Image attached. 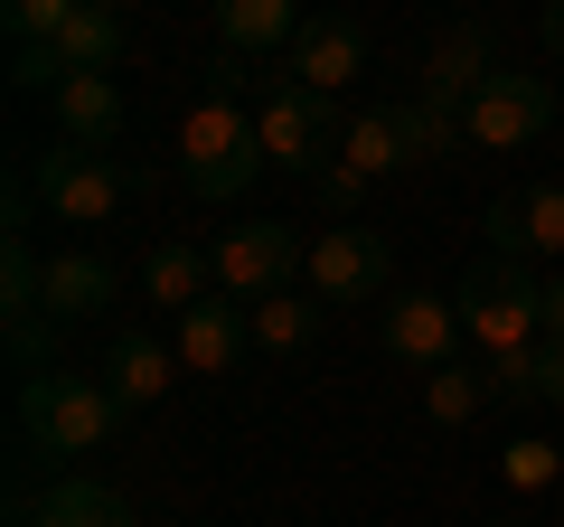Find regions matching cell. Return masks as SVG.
<instances>
[{
    "instance_id": "52a82bcc",
    "label": "cell",
    "mask_w": 564,
    "mask_h": 527,
    "mask_svg": "<svg viewBox=\"0 0 564 527\" xmlns=\"http://www.w3.org/2000/svg\"><path fill=\"white\" fill-rule=\"evenodd\" d=\"M302 292H321V302H367V292H386V236L377 226H321L302 255Z\"/></svg>"
},
{
    "instance_id": "f1b7e54d",
    "label": "cell",
    "mask_w": 564,
    "mask_h": 527,
    "mask_svg": "<svg viewBox=\"0 0 564 527\" xmlns=\"http://www.w3.org/2000/svg\"><path fill=\"white\" fill-rule=\"evenodd\" d=\"M85 10H132V0H85Z\"/></svg>"
},
{
    "instance_id": "5bb4252c",
    "label": "cell",
    "mask_w": 564,
    "mask_h": 527,
    "mask_svg": "<svg viewBox=\"0 0 564 527\" xmlns=\"http://www.w3.org/2000/svg\"><path fill=\"white\" fill-rule=\"evenodd\" d=\"M47 104H57V142H76V151H113L132 132V104H122L113 76H66Z\"/></svg>"
},
{
    "instance_id": "30bf717a",
    "label": "cell",
    "mask_w": 564,
    "mask_h": 527,
    "mask_svg": "<svg viewBox=\"0 0 564 527\" xmlns=\"http://www.w3.org/2000/svg\"><path fill=\"white\" fill-rule=\"evenodd\" d=\"M489 76H499V66H489V29H480V20H462V29H443V39H433L414 104H423V114H443V122H462V114H470V95H480Z\"/></svg>"
},
{
    "instance_id": "44dd1931",
    "label": "cell",
    "mask_w": 564,
    "mask_h": 527,
    "mask_svg": "<svg viewBox=\"0 0 564 527\" xmlns=\"http://www.w3.org/2000/svg\"><path fill=\"white\" fill-rule=\"evenodd\" d=\"M480 406H489V367H470V358L423 367V415H433V424H470Z\"/></svg>"
},
{
    "instance_id": "603a6c76",
    "label": "cell",
    "mask_w": 564,
    "mask_h": 527,
    "mask_svg": "<svg viewBox=\"0 0 564 527\" xmlns=\"http://www.w3.org/2000/svg\"><path fill=\"white\" fill-rule=\"evenodd\" d=\"M57 57L76 66V76H113L122 66V10H76L57 39Z\"/></svg>"
},
{
    "instance_id": "277c9868",
    "label": "cell",
    "mask_w": 564,
    "mask_h": 527,
    "mask_svg": "<svg viewBox=\"0 0 564 527\" xmlns=\"http://www.w3.org/2000/svg\"><path fill=\"white\" fill-rule=\"evenodd\" d=\"M29 198H39L57 226H113L122 198H132V180L113 170V151L57 142V151H39V161H29Z\"/></svg>"
},
{
    "instance_id": "8992f818",
    "label": "cell",
    "mask_w": 564,
    "mask_h": 527,
    "mask_svg": "<svg viewBox=\"0 0 564 527\" xmlns=\"http://www.w3.org/2000/svg\"><path fill=\"white\" fill-rule=\"evenodd\" d=\"M302 255H311V245L292 236L282 217H254V226H236V236L217 245V292H226V302H263V292H292Z\"/></svg>"
},
{
    "instance_id": "9c48e42d",
    "label": "cell",
    "mask_w": 564,
    "mask_h": 527,
    "mask_svg": "<svg viewBox=\"0 0 564 527\" xmlns=\"http://www.w3.org/2000/svg\"><path fill=\"white\" fill-rule=\"evenodd\" d=\"M282 76L302 85V95H321V104H339L348 85L367 76V29L358 20H339V10H321V20L292 39V57H282Z\"/></svg>"
},
{
    "instance_id": "484cf974",
    "label": "cell",
    "mask_w": 564,
    "mask_h": 527,
    "mask_svg": "<svg viewBox=\"0 0 564 527\" xmlns=\"http://www.w3.org/2000/svg\"><path fill=\"white\" fill-rule=\"evenodd\" d=\"M66 76H76V66H66L57 47H10V85H20V95H57Z\"/></svg>"
},
{
    "instance_id": "7a4b0ae2",
    "label": "cell",
    "mask_w": 564,
    "mask_h": 527,
    "mask_svg": "<svg viewBox=\"0 0 564 527\" xmlns=\"http://www.w3.org/2000/svg\"><path fill=\"white\" fill-rule=\"evenodd\" d=\"M122 424L113 386L104 377H76V367H39V377L20 386V433L29 452H57V462H76V452H104Z\"/></svg>"
},
{
    "instance_id": "3957f363",
    "label": "cell",
    "mask_w": 564,
    "mask_h": 527,
    "mask_svg": "<svg viewBox=\"0 0 564 527\" xmlns=\"http://www.w3.org/2000/svg\"><path fill=\"white\" fill-rule=\"evenodd\" d=\"M254 170H263L254 114H236L226 95H207L198 114L180 122V189H188V198H245Z\"/></svg>"
},
{
    "instance_id": "5b68a950",
    "label": "cell",
    "mask_w": 564,
    "mask_h": 527,
    "mask_svg": "<svg viewBox=\"0 0 564 527\" xmlns=\"http://www.w3.org/2000/svg\"><path fill=\"white\" fill-rule=\"evenodd\" d=\"M545 122H555V85H545V76H508V66H499V76L470 95L462 142H470V151H527Z\"/></svg>"
},
{
    "instance_id": "ba28073f",
    "label": "cell",
    "mask_w": 564,
    "mask_h": 527,
    "mask_svg": "<svg viewBox=\"0 0 564 527\" xmlns=\"http://www.w3.org/2000/svg\"><path fill=\"white\" fill-rule=\"evenodd\" d=\"M377 180H404V132H395V104H377V114H358L339 132V161L321 170V198L329 207H358Z\"/></svg>"
},
{
    "instance_id": "cb8c5ba5",
    "label": "cell",
    "mask_w": 564,
    "mask_h": 527,
    "mask_svg": "<svg viewBox=\"0 0 564 527\" xmlns=\"http://www.w3.org/2000/svg\"><path fill=\"white\" fill-rule=\"evenodd\" d=\"M76 10L85 0H0V29H10V47H57Z\"/></svg>"
},
{
    "instance_id": "8fae6325",
    "label": "cell",
    "mask_w": 564,
    "mask_h": 527,
    "mask_svg": "<svg viewBox=\"0 0 564 527\" xmlns=\"http://www.w3.org/2000/svg\"><path fill=\"white\" fill-rule=\"evenodd\" d=\"M254 132H263V161H282V170H321V151H339L329 104L302 95V85H273V95H263V114H254Z\"/></svg>"
},
{
    "instance_id": "e0dca14e",
    "label": "cell",
    "mask_w": 564,
    "mask_h": 527,
    "mask_svg": "<svg viewBox=\"0 0 564 527\" xmlns=\"http://www.w3.org/2000/svg\"><path fill=\"white\" fill-rule=\"evenodd\" d=\"M207 292H217V255H198V245H151V255H141V302L151 311L180 321V311H198Z\"/></svg>"
},
{
    "instance_id": "4316f807",
    "label": "cell",
    "mask_w": 564,
    "mask_h": 527,
    "mask_svg": "<svg viewBox=\"0 0 564 527\" xmlns=\"http://www.w3.org/2000/svg\"><path fill=\"white\" fill-rule=\"evenodd\" d=\"M536 321H545V340H564V273H545V292H536Z\"/></svg>"
},
{
    "instance_id": "7402d4cb",
    "label": "cell",
    "mask_w": 564,
    "mask_h": 527,
    "mask_svg": "<svg viewBox=\"0 0 564 527\" xmlns=\"http://www.w3.org/2000/svg\"><path fill=\"white\" fill-rule=\"evenodd\" d=\"M245 330L282 358V348H302L321 330V292H263V302H245Z\"/></svg>"
},
{
    "instance_id": "2e32d148",
    "label": "cell",
    "mask_w": 564,
    "mask_h": 527,
    "mask_svg": "<svg viewBox=\"0 0 564 527\" xmlns=\"http://www.w3.org/2000/svg\"><path fill=\"white\" fill-rule=\"evenodd\" d=\"M188 367H180V348L170 340H151V330H122L113 340V358H104V386H113V406L132 415V406H161L170 386H180Z\"/></svg>"
},
{
    "instance_id": "d6986e66",
    "label": "cell",
    "mask_w": 564,
    "mask_h": 527,
    "mask_svg": "<svg viewBox=\"0 0 564 527\" xmlns=\"http://www.w3.org/2000/svg\"><path fill=\"white\" fill-rule=\"evenodd\" d=\"M20 518H29V527H141L132 499H122L113 481H57V490H39Z\"/></svg>"
},
{
    "instance_id": "83f0119b",
    "label": "cell",
    "mask_w": 564,
    "mask_h": 527,
    "mask_svg": "<svg viewBox=\"0 0 564 527\" xmlns=\"http://www.w3.org/2000/svg\"><path fill=\"white\" fill-rule=\"evenodd\" d=\"M545 57H564V0H545Z\"/></svg>"
},
{
    "instance_id": "9a60e30c",
    "label": "cell",
    "mask_w": 564,
    "mask_h": 527,
    "mask_svg": "<svg viewBox=\"0 0 564 527\" xmlns=\"http://www.w3.org/2000/svg\"><path fill=\"white\" fill-rule=\"evenodd\" d=\"M207 20H217L226 57H292V39H302V0H207Z\"/></svg>"
},
{
    "instance_id": "ac0fdd59",
    "label": "cell",
    "mask_w": 564,
    "mask_h": 527,
    "mask_svg": "<svg viewBox=\"0 0 564 527\" xmlns=\"http://www.w3.org/2000/svg\"><path fill=\"white\" fill-rule=\"evenodd\" d=\"M170 348H180L188 377H226V367L245 358V311H236V302H198V311H180Z\"/></svg>"
},
{
    "instance_id": "ffe728a7",
    "label": "cell",
    "mask_w": 564,
    "mask_h": 527,
    "mask_svg": "<svg viewBox=\"0 0 564 527\" xmlns=\"http://www.w3.org/2000/svg\"><path fill=\"white\" fill-rule=\"evenodd\" d=\"M122 292V273L104 255H47V321H95Z\"/></svg>"
},
{
    "instance_id": "4fadbf2b",
    "label": "cell",
    "mask_w": 564,
    "mask_h": 527,
    "mask_svg": "<svg viewBox=\"0 0 564 527\" xmlns=\"http://www.w3.org/2000/svg\"><path fill=\"white\" fill-rule=\"evenodd\" d=\"M386 348L404 367H443L462 348V302H443V292H395L386 302Z\"/></svg>"
},
{
    "instance_id": "6da1fadb",
    "label": "cell",
    "mask_w": 564,
    "mask_h": 527,
    "mask_svg": "<svg viewBox=\"0 0 564 527\" xmlns=\"http://www.w3.org/2000/svg\"><path fill=\"white\" fill-rule=\"evenodd\" d=\"M536 292L545 273H527V255H480L462 273V340L480 348V367H508L527 358V348H545V321H536Z\"/></svg>"
},
{
    "instance_id": "7c38bea8",
    "label": "cell",
    "mask_w": 564,
    "mask_h": 527,
    "mask_svg": "<svg viewBox=\"0 0 564 527\" xmlns=\"http://www.w3.org/2000/svg\"><path fill=\"white\" fill-rule=\"evenodd\" d=\"M489 255H564V180L489 198Z\"/></svg>"
},
{
    "instance_id": "d4e9b609",
    "label": "cell",
    "mask_w": 564,
    "mask_h": 527,
    "mask_svg": "<svg viewBox=\"0 0 564 527\" xmlns=\"http://www.w3.org/2000/svg\"><path fill=\"white\" fill-rule=\"evenodd\" d=\"M499 471H508V490H545V481H564V443H545V433H518Z\"/></svg>"
}]
</instances>
